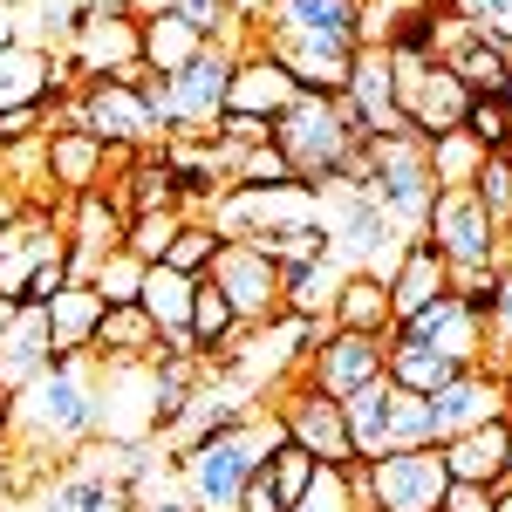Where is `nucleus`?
I'll use <instances>...</instances> for the list:
<instances>
[{"label": "nucleus", "mask_w": 512, "mask_h": 512, "mask_svg": "<svg viewBox=\"0 0 512 512\" xmlns=\"http://www.w3.org/2000/svg\"><path fill=\"white\" fill-rule=\"evenodd\" d=\"M458 130L472 137L478 151H512V103H506V96H472Z\"/></svg>", "instance_id": "obj_41"}, {"label": "nucleus", "mask_w": 512, "mask_h": 512, "mask_svg": "<svg viewBox=\"0 0 512 512\" xmlns=\"http://www.w3.org/2000/svg\"><path fill=\"white\" fill-rule=\"evenodd\" d=\"M233 185H294V171L280 158V144H260V151H246L233 164Z\"/></svg>", "instance_id": "obj_49"}, {"label": "nucleus", "mask_w": 512, "mask_h": 512, "mask_svg": "<svg viewBox=\"0 0 512 512\" xmlns=\"http://www.w3.org/2000/svg\"><path fill=\"white\" fill-rule=\"evenodd\" d=\"M294 96H301V89H294V76H287L274 55L253 41V48L239 55V69H233V96H226V110H246V117H267V123H274Z\"/></svg>", "instance_id": "obj_25"}, {"label": "nucleus", "mask_w": 512, "mask_h": 512, "mask_svg": "<svg viewBox=\"0 0 512 512\" xmlns=\"http://www.w3.org/2000/svg\"><path fill=\"white\" fill-rule=\"evenodd\" d=\"M472 192H478V205H485V219H492L499 233H512V158L506 151H492V158L478 164Z\"/></svg>", "instance_id": "obj_43"}, {"label": "nucleus", "mask_w": 512, "mask_h": 512, "mask_svg": "<svg viewBox=\"0 0 512 512\" xmlns=\"http://www.w3.org/2000/svg\"><path fill=\"white\" fill-rule=\"evenodd\" d=\"M328 328H349V335H390V328H396L390 287H383L376 274H349V280H342V294H335Z\"/></svg>", "instance_id": "obj_33"}, {"label": "nucleus", "mask_w": 512, "mask_h": 512, "mask_svg": "<svg viewBox=\"0 0 512 512\" xmlns=\"http://www.w3.org/2000/svg\"><path fill=\"white\" fill-rule=\"evenodd\" d=\"M260 472L274 478V492H280V499H287V506H294V499L308 492V478H315V458H308L301 444H274V458H267Z\"/></svg>", "instance_id": "obj_47"}, {"label": "nucleus", "mask_w": 512, "mask_h": 512, "mask_svg": "<svg viewBox=\"0 0 512 512\" xmlns=\"http://www.w3.org/2000/svg\"><path fill=\"white\" fill-rule=\"evenodd\" d=\"M48 103V55L28 41H7L0 48V117L7 110H41Z\"/></svg>", "instance_id": "obj_34"}, {"label": "nucleus", "mask_w": 512, "mask_h": 512, "mask_svg": "<svg viewBox=\"0 0 512 512\" xmlns=\"http://www.w3.org/2000/svg\"><path fill=\"white\" fill-rule=\"evenodd\" d=\"M424 151H431V178H437V192H451V185H472L478 164L492 158V151H478L465 130H444V137H431Z\"/></svg>", "instance_id": "obj_38"}, {"label": "nucleus", "mask_w": 512, "mask_h": 512, "mask_svg": "<svg viewBox=\"0 0 512 512\" xmlns=\"http://www.w3.org/2000/svg\"><path fill=\"white\" fill-rule=\"evenodd\" d=\"M267 410L280 417L287 444H301L315 465H355V444H349V424H342V403L321 396L315 383L287 376L280 390H267Z\"/></svg>", "instance_id": "obj_5"}, {"label": "nucleus", "mask_w": 512, "mask_h": 512, "mask_svg": "<svg viewBox=\"0 0 512 512\" xmlns=\"http://www.w3.org/2000/svg\"><path fill=\"white\" fill-rule=\"evenodd\" d=\"M274 144H280V158H287V171H294V185L321 192V185H335V171H342V158H349L355 144H369V130H362V117L342 96H308L301 89L274 117Z\"/></svg>", "instance_id": "obj_3"}, {"label": "nucleus", "mask_w": 512, "mask_h": 512, "mask_svg": "<svg viewBox=\"0 0 512 512\" xmlns=\"http://www.w3.org/2000/svg\"><path fill=\"white\" fill-rule=\"evenodd\" d=\"M424 239L444 253V267H506V233L485 219L472 185H451V192L431 198Z\"/></svg>", "instance_id": "obj_6"}, {"label": "nucleus", "mask_w": 512, "mask_h": 512, "mask_svg": "<svg viewBox=\"0 0 512 512\" xmlns=\"http://www.w3.org/2000/svg\"><path fill=\"white\" fill-rule=\"evenodd\" d=\"M41 144H48V185H55V205L96 192L103 178H117L123 164H130V151H110V144L89 137V130H48Z\"/></svg>", "instance_id": "obj_17"}, {"label": "nucleus", "mask_w": 512, "mask_h": 512, "mask_svg": "<svg viewBox=\"0 0 512 512\" xmlns=\"http://www.w3.org/2000/svg\"><path fill=\"white\" fill-rule=\"evenodd\" d=\"M69 62L76 76H123L144 62V41H137V14H82L76 41H69Z\"/></svg>", "instance_id": "obj_19"}, {"label": "nucleus", "mask_w": 512, "mask_h": 512, "mask_svg": "<svg viewBox=\"0 0 512 512\" xmlns=\"http://www.w3.org/2000/svg\"><path fill=\"white\" fill-rule=\"evenodd\" d=\"M274 444H287V431H280V417L267 410V396H260V410H253L246 424L205 437L192 451H178V485H185V499H192L198 512H239L246 478L274 458Z\"/></svg>", "instance_id": "obj_2"}, {"label": "nucleus", "mask_w": 512, "mask_h": 512, "mask_svg": "<svg viewBox=\"0 0 512 512\" xmlns=\"http://www.w3.org/2000/svg\"><path fill=\"white\" fill-rule=\"evenodd\" d=\"M137 41H144V69H151V76H178V69H192L198 55H205V41H198L171 7H164V14H144V21H137Z\"/></svg>", "instance_id": "obj_32"}, {"label": "nucleus", "mask_w": 512, "mask_h": 512, "mask_svg": "<svg viewBox=\"0 0 512 512\" xmlns=\"http://www.w3.org/2000/svg\"><path fill=\"white\" fill-rule=\"evenodd\" d=\"M383 362H390V335H349V328H315V342L301 355V383H315L321 396H342L362 390V383H376L383 376Z\"/></svg>", "instance_id": "obj_8"}, {"label": "nucleus", "mask_w": 512, "mask_h": 512, "mask_svg": "<svg viewBox=\"0 0 512 512\" xmlns=\"http://www.w3.org/2000/svg\"><path fill=\"white\" fill-rule=\"evenodd\" d=\"M369 164H376V171H369V198L390 212L403 233H424L431 198H437L424 137H369Z\"/></svg>", "instance_id": "obj_4"}, {"label": "nucleus", "mask_w": 512, "mask_h": 512, "mask_svg": "<svg viewBox=\"0 0 512 512\" xmlns=\"http://www.w3.org/2000/svg\"><path fill=\"white\" fill-rule=\"evenodd\" d=\"M0 444H7V410H0Z\"/></svg>", "instance_id": "obj_59"}, {"label": "nucleus", "mask_w": 512, "mask_h": 512, "mask_svg": "<svg viewBox=\"0 0 512 512\" xmlns=\"http://www.w3.org/2000/svg\"><path fill=\"white\" fill-rule=\"evenodd\" d=\"M89 287L103 294V308H130V301H137V287H144V260L117 246L110 260H96V274H89Z\"/></svg>", "instance_id": "obj_44"}, {"label": "nucleus", "mask_w": 512, "mask_h": 512, "mask_svg": "<svg viewBox=\"0 0 512 512\" xmlns=\"http://www.w3.org/2000/svg\"><path fill=\"white\" fill-rule=\"evenodd\" d=\"M342 280H349V267H342L335 253H328V260H315V267H294V274H280V315L308 321V328H328Z\"/></svg>", "instance_id": "obj_26"}, {"label": "nucleus", "mask_w": 512, "mask_h": 512, "mask_svg": "<svg viewBox=\"0 0 512 512\" xmlns=\"http://www.w3.org/2000/svg\"><path fill=\"white\" fill-rule=\"evenodd\" d=\"M96 321H103V294H96L89 280H69V287L48 301V335H55V355H89Z\"/></svg>", "instance_id": "obj_29"}, {"label": "nucleus", "mask_w": 512, "mask_h": 512, "mask_svg": "<svg viewBox=\"0 0 512 512\" xmlns=\"http://www.w3.org/2000/svg\"><path fill=\"white\" fill-rule=\"evenodd\" d=\"M506 431H512V403H506Z\"/></svg>", "instance_id": "obj_60"}, {"label": "nucleus", "mask_w": 512, "mask_h": 512, "mask_svg": "<svg viewBox=\"0 0 512 512\" xmlns=\"http://www.w3.org/2000/svg\"><path fill=\"white\" fill-rule=\"evenodd\" d=\"M212 260H219V226H212V219H185V233L171 239L164 267L185 274V280H205V274H212Z\"/></svg>", "instance_id": "obj_39"}, {"label": "nucleus", "mask_w": 512, "mask_h": 512, "mask_svg": "<svg viewBox=\"0 0 512 512\" xmlns=\"http://www.w3.org/2000/svg\"><path fill=\"white\" fill-rule=\"evenodd\" d=\"M451 14L485 41H506L512 48V0H451Z\"/></svg>", "instance_id": "obj_48"}, {"label": "nucleus", "mask_w": 512, "mask_h": 512, "mask_svg": "<svg viewBox=\"0 0 512 512\" xmlns=\"http://www.w3.org/2000/svg\"><path fill=\"white\" fill-rule=\"evenodd\" d=\"M164 7H171V0H130V14H137V21H144V14H164Z\"/></svg>", "instance_id": "obj_55"}, {"label": "nucleus", "mask_w": 512, "mask_h": 512, "mask_svg": "<svg viewBox=\"0 0 512 512\" xmlns=\"http://www.w3.org/2000/svg\"><path fill=\"white\" fill-rule=\"evenodd\" d=\"M444 69L465 82V96H506L512 89V48L506 41H485V35H465L444 55Z\"/></svg>", "instance_id": "obj_30"}, {"label": "nucleus", "mask_w": 512, "mask_h": 512, "mask_svg": "<svg viewBox=\"0 0 512 512\" xmlns=\"http://www.w3.org/2000/svg\"><path fill=\"white\" fill-rule=\"evenodd\" d=\"M192 294H198V280L171 274V267H144L137 308H144V315H151V328L171 342V335H192Z\"/></svg>", "instance_id": "obj_31"}, {"label": "nucleus", "mask_w": 512, "mask_h": 512, "mask_svg": "<svg viewBox=\"0 0 512 512\" xmlns=\"http://www.w3.org/2000/svg\"><path fill=\"white\" fill-rule=\"evenodd\" d=\"M76 117H82V130L103 137L110 151H151V144H164L151 110H144V89H137V82L89 76L76 89Z\"/></svg>", "instance_id": "obj_9"}, {"label": "nucleus", "mask_w": 512, "mask_h": 512, "mask_svg": "<svg viewBox=\"0 0 512 512\" xmlns=\"http://www.w3.org/2000/svg\"><path fill=\"white\" fill-rule=\"evenodd\" d=\"M55 362V335H48V308H14L0 328V396H21L41 369Z\"/></svg>", "instance_id": "obj_20"}, {"label": "nucleus", "mask_w": 512, "mask_h": 512, "mask_svg": "<svg viewBox=\"0 0 512 512\" xmlns=\"http://www.w3.org/2000/svg\"><path fill=\"white\" fill-rule=\"evenodd\" d=\"M89 14H130V0H82Z\"/></svg>", "instance_id": "obj_54"}, {"label": "nucleus", "mask_w": 512, "mask_h": 512, "mask_svg": "<svg viewBox=\"0 0 512 512\" xmlns=\"http://www.w3.org/2000/svg\"><path fill=\"white\" fill-rule=\"evenodd\" d=\"M7 315H14V301H7V294H0V328H7Z\"/></svg>", "instance_id": "obj_57"}, {"label": "nucleus", "mask_w": 512, "mask_h": 512, "mask_svg": "<svg viewBox=\"0 0 512 512\" xmlns=\"http://www.w3.org/2000/svg\"><path fill=\"white\" fill-rule=\"evenodd\" d=\"M55 253H69V233H62V219L55 212H21V219H7L0 226V294L21 308V287L35 274L41 260H55Z\"/></svg>", "instance_id": "obj_18"}, {"label": "nucleus", "mask_w": 512, "mask_h": 512, "mask_svg": "<svg viewBox=\"0 0 512 512\" xmlns=\"http://www.w3.org/2000/svg\"><path fill=\"white\" fill-rule=\"evenodd\" d=\"M21 212H28V205H21V198H14V185L0 178V226H7V219H21Z\"/></svg>", "instance_id": "obj_52"}, {"label": "nucleus", "mask_w": 512, "mask_h": 512, "mask_svg": "<svg viewBox=\"0 0 512 512\" xmlns=\"http://www.w3.org/2000/svg\"><path fill=\"white\" fill-rule=\"evenodd\" d=\"M355 7H362V0H355Z\"/></svg>", "instance_id": "obj_62"}, {"label": "nucleus", "mask_w": 512, "mask_h": 512, "mask_svg": "<svg viewBox=\"0 0 512 512\" xmlns=\"http://www.w3.org/2000/svg\"><path fill=\"white\" fill-rule=\"evenodd\" d=\"M233 69H239L233 48H205L192 69L171 76V117H178L171 137H212V130H219L226 96H233Z\"/></svg>", "instance_id": "obj_11"}, {"label": "nucleus", "mask_w": 512, "mask_h": 512, "mask_svg": "<svg viewBox=\"0 0 512 512\" xmlns=\"http://www.w3.org/2000/svg\"><path fill=\"white\" fill-rule=\"evenodd\" d=\"M96 355H55L21 396H7V437L28 458H76L96 437Z\"/></svg>", "instance_id": "obj_1"}, {"label": "nucleus", "mask_w": 512, "mask_h": 512, "mask_svg": "<svg viewBox=\"0 0 512 512\" xmlns=\"http://www.w3.org/2000/svg\"><path fill=\"white\" fill-rule=\"evenodd\" d=\"M390 410H396L390 376H376V383H362V390L342 396V424H349L355 458H383V451H390Z\"/></svg>", "instance_id": "obj_28"}, {"label": "nucleus", "mask_w": 512, "mask_h": 512, "mask_svg": "<svg viewBox=\"0 0 512 512\" xmlns=\"http://www.w3.org/2000/svg\"><path fill=\"white\" fill-rule=\"evenodd\" d=\"M342 103H349L369 137H417L403 110H396V55L390 48H355L349 82H342Z\"/></svg>", "instance_id": "obj_16"}, {"label": "nucleus", "mask_w": 512, "mask_h": 512, "mask_svg": "<svg viewBox=\"0 0 512 512\" xmlns=\"http://www.w3.org/2000/svg\"><path fill=\"white\" fill-rule=\"evenodd\" d=\"M383 287H390V315L410 321L417 308H431L437 294H451V267H444V253H437L424 233H410L403 260H396V274L383 280Z\"/></svg>", "instance_id": "obj_23"}, {"label": "nucleus", "mask_w": 512, "mask_h": 512, "mask_svg": "<svg viewBox=\"0 0 512 512\" xmlns=\"http://www.w3.org/2000/svg\"><path fill=\"white\" fill-rule=\"evenodd\" d=\"M253 246H260V253L274 260L280 274H294V267H315V260H328V226H321V219H301V226L260 233Z\"/></svg>", "instance_id": "obj_36"}, {"label": "nucleus", "mask_w": 512, "mask_h": 512, "mask_svg": "<svg viewBox=\"0 0 512 512\" xmlns=\"http://www.w3.org/2000/svg\"><path fill=\"white\" fill-rule=\"evenodd\" d=\"M158 342H164V335L151 328V315L130 301V308H103L89 355H96L103 369H123V362H158Z\"/></svg>", "instance_id": "obj_27"}, {"label": "nucleus", "mask_w": 512, "mask_h": 512, "mask_svg": "<svg viewBox=\"0 0 512 512\" xmlns=\"http://www.w3.org/2000/svg\"><path fill=\"white\" fill-rule=\"evenodd\" d=\"M0 7H7V14H14V7H28V0H0Z\"/></svg>", "instance_id": "obj_58"}, {"label": "nucleus", "mask_w": 512, "mask_h": 512, "mask_svg": "<svg viewBox=\"0 0 512 512\" xmlns=\"http://www.w3.org/2000/svg\"><path fill=\"white\" fill-rule=\"evenodd\" d=\"M260 35H301V41L355 48V0H267Z\"/></svg>", "instance_id": "obj_22"}, {"label": "nucleus", "mask_w": 512, "mask_h": 512, "mask_svg": "<svg viewBox=\"0 0 512 512\" xmlns=\"http://www.w3.org/2000/svg\"><path fill=\"white\" fill-rule=\"evenodd\" d=\"M103 192L123 205V219L171 212V205H178V171L164 158V144H151V151H130V164H123L117 178H103ZM178 212H185V205H178Z\"/></svg>", "instance_id": "obj_21"}, {"label": "nucleus", "mask_w": 512, "mask_h": 512, "mask_svg": "<svg viewBox=\"0 0 512 512\" xmlns=\"http://www.w3.org/2000/svg\"><path fill=\"white\" fill-rule=\"evenodd\" d=\"M55 219H62V233H69V280H89V274H96V260H110V253L123 246V233H130L123 205L103 192V185L82 192V198H69Z\"/></svg>", "instance_id": "obj_14"}, {"label": "nucleus", "mask_w": 512, "mask_h": 512, "mask_svg": "<svg viewBox=\"0 0 512 512\" xmlns=\"http://www.w3.org/2000/svg\"><path fill=\"white\" fill-rule=\"evenodd\" d=\"M424 444H437L431 396H410V390H396V410H390V451H424Z\"/></svg>", "instance_id": "obj_45"}, {"label": "nucleus", "mask_w": 512, "mask_h": 512, "mask_svg": "<svg viewBox=\"0 0 512 512\" xmlns=\"http://www.w3.org/2000/svg\"><path fill=\"white\" fill-rule=\"evenodd\" d=\"M506 403H512V376L499 369H458L444 390L431 396V424H437V444L458 431H478V424H506Z\"/></svg>", "instance_id": "obj_13"}, {"label": "nucleus", "mask_w": 512, "mask_h": 512, "mask_svg": "<svg viewBox=\"0 0 512 512\" xmlns=\"http://www.w3.org/2000/svg\"><path fill=\"white\" fill-rule=\"evenodd\" d=\"M130 512H198L192 499H144V506H130Z\"/></svg>", "instance_id": "obj_53"}, {"label": "nucleus", "mask_w": 512, "mask_h": 512, "mask_svg": "<svg viewBox=\"0 0 512 512\" xmlns=\"http://www.w3.org/2000/svg\"><path fill=\"white\" fill-rule=\"evenodd\" d=\"M437 512H492V492H478V485H451Z\"/></svg>", "instance_id": "obj_51"}, {"label": "nucleus", "mask_w": 512, "mask_h": 512, "mask_svg": "<svg viewBox=\"0 0 512 512\" xmlns=\"http://www.w3.org/2000/svg\"><path fill=\"white\" fill-rule=\"evenodd\" d=\"M0 410H7V396H0Z\"/></svg>", "instance_id": "obj_61"}, {"label": "nucleus", "mask_w": 512, "mask_h": 512, "mask_svg": "<svg viewBox=\"0 0 512 512\" xmlns=\"http://www.w3.org/2000/svg\"><path fill=\"white\" fill-rule=\"evenodd\" d=\"M492 512H512V485H499V492H492Z\"/></svg>", "instance_id": "obj_56"}, {"label": "nucleus", "mask_w": 512, "mask_h": 512, "mask_svg": "<svg viewBox=\"0 0 512 512\" xmlns=\"http://www.w3.org/2000/svg\"><path fill=\"white\" fill-rule=\"evenodd\" d=\"M383 376H390L396 390H410V396H437L451 376H458V362H451V355H437V349H417V342H396V335H390V362H383Z\"/></svg>", "instance_id": "obj_35"}, {"label": "nucleus", "mask_w": 512, "mask_h": 512, "mask_svg": "<svg viewBox=\"0 0 512 512\" xmlns=\"http://www.w3.org/2000/svg\"><path fill=\"white\" fill-rule=\"evenodd\" d=\"M485 369L512 376V260L499 267V294H492V315H485Z\"/></svg>", "instance_id": "obj_42"}, {"label": "nucleus", "mask_w": 512, "mask_h": 512, "mask_svg": "<svg viewBox=\"0 0 512 512\" xmlns=\"http://www.w3.org/2000/svg\"><path fill=\"white\" fill-rule=\"evenodd\" d=\"M369 472H376V512H437L444 492H451V472H444L437 444L383 451V458H369Z\"/></svg>", "instance_id": "obj_12"}, {"label": "nucleus", "mask_w": 512, "mask_h": 512, "mask_svg": "<svg viewBox=\"0 0 512 512\" xmlns=\"http://www.w3.org/2000/svg\"><path fill=\"white\" fill-rule=\"evenodd\" d=\"M506 451H512L506 424H478V431H458V437H444V444H437V458H444L451 485H478V492H492V485H499Z\"/></svg>", "instance_id": "obj_24"}, {"label": "nucleus", "mask_w": 512, "mask_h": 512, "mask_svg": "<svg viewBox=\"0 0 512 512\" xmlns=\"http://www.w3.org/2000/svg\"><path fill=\"white\" fill-rule=\"evenodd\" d=\"M212 287L233 301V315L246 328H267L280 321V267L253 246V239H219V260H212Z\"/></svg>", "instance_id": "obj_10"}, {"label": "nucleus", "mask_w": 512, "mask_h": 512, "mask_svg": "<svg viewBox=\"0 0 512 512\" xmlns=\"http://www.w3.org/2000/svg\"><path fill=\"white\" fill-rule=\"evenodd\" d=\"M239 512H287V499L274 492V478H267V472H253V478H246V492H239Z\"/></svg>", "instance_id": "obj_50"}, {"label": "nucleus", "mask_w": 512, "mask_h": 512, "mask_svg": "<svg viewBox=\"0 0 512 512\" xmlns=\"http://www.w3.org/2000/svg\"><path fill=\"white\" fill-rule=\"evenodd\" d=\"M465 82L451 76L437 55H396V110H403V123L431 144V137H444V130H458L465 123Z\"/></svg>", "instance_id": "obj_7"}, {"label": "nucleus", "mask_w": 512, "mask_h": 512, "mask_svg": "<svg viewBox=\"0 0 512 512\" xmlns=\"http://www.w3.org/2000/svg\"><path fill=\"white\" fill-rule=\"evenodd\" d=\"M390 335L396 342H417V349L451 355L458 369H478V362H485V321H478L458 294H437L431 308H417L410 321H396Z\"/></svg>", "instance_id": "obj_15"}, {"label": "nucleus", "mask_w": 512, "mask_h": 512, "mask_svg": "<svg viewBox=\"0 0 512 512\" xmlns=\"http://www.w3.org/2000/svg\"><path fill=\"white\" fill-rule=\"evenodd\" d=\"M185 233V212L171 205V212H144V219H130V233H123V253H137L144 267H164V253H171V239Z\"/></svg>", "instance_id": "obj_40"}, {"label": "nucleus", "mask_w": 512, "mask_h": 512, "mask_svg": "<svg viewBox=\"0 0 512 512\" xmlns=\"http://www.w3.org/2000/svg\"><path fill=\"white\" fill-rule=\"evenodd\" d=\"M287 512H355V492H349V472L342 465H315L308 492L294 499Z\"/></svg>", "instance_id": "obj_46"}, {"label": "nucleus", "mask_w": 512, "mask_h": 512, "mask_svg": "<svg viewBox=\"0 0 512 512\" xmlns=\"http://www.w3.org/2000/svg\"><path fill=\"white\" fill-rule=\"evenodd\" d=\"M239 328H246V321L233 315V301H226L212 280H198V294H192V342H198L205 355H219V349L239 335Z\"/></svg>", "instance_id": "obj_37"}]
</instances>
